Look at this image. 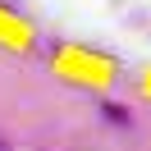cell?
<instances>
[{
    "instance_id": "6da1fadb",
    "label": "cell",
    "mask_w": 151,
    "mask_h": 151,
    "mask_svg": "<svg viewBox=\"0 0 151 151\" xmlns=\"http://www.w3.org/2000/svg\"><path fill=\"white\" fill-rule=\"evenodd\" d=\"M0 151H5V147H0Z\"/></svg>"
}]
</instances>
